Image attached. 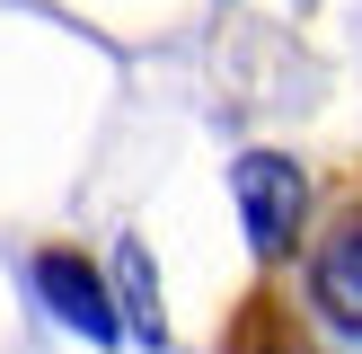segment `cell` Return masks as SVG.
I'll use <instances>...</instances> for the list:
<instances>
[{"instance_id":"obj_1","label":"cell","mask_w":362,"mask_h":354,"mask_svg":"<svg viewBox=\"0 0 362 354\" xmlns=\"http://www.w3.org/2000/svg\"><path fill=\"white\" fill-rule=\"evenodd\" d=\"M230 186H239V222H247V239H257V257H283L292 230H300V212H310V177L283 151H247L239 169H230Z\"/></svg>"},{"instance_id":"obj_2","label":"cell","mask_w":362,"mask_h":354,"mask_svg":"<svg viewBox=\"0 0 362 354\" xmlns=\"http://www.w3.org/2000/svg\"><path fill=\"white\" fill-rule=\"evenodd\" d=\"M35 292H45V310L71 319L88 346H115V336H124V319H115V301H106L98 266L71 257V248H45V257H35Z\"/></svg>"},{"instance_id":"obj_3","label":"cell","mask_w":362,"mask_h":354,"mask_svg":"<svg viewBox=\"0 0 362 354\" xmlns=\"http://www.w3.org/2000/svg\"><path fill=\"white\" fill-rule=\"evenodd\" d=\"M310 292H318V310L345 336H362V222L327 230V248L310 257Z\"/></svg>"}]
</instances>
